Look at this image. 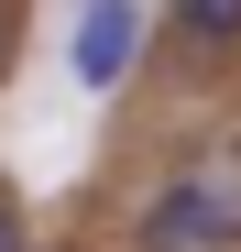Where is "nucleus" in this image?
Segmentation results:
<instances>
[{
  "label": "nucleus",
  "mask_w": 241,
  "mask_h": 252,
  "mask_svg": "<svg viewBox=\"0 0 241 252\" xmlns=\"http://www.w3.org/2000/svg\"><path fill=\"white\" fill-rule=\"evenodd\" d=\"M120 252H241V132H197L120 208Z\"/></svg>",
  "instance_id": "f257e3e1"
},
{
  "label": "nucleus",
  "mask_w": 241,
  "mask_h": 252,
  "mask_svg": "<svg viewBox=\"0 0 241 252\" xmlns=\"http://www.w3.org/2000/svg\"><path fill=\"white\" fill-rule=\"evenodd\" d=\"M0 11H33V0H0Z\"/></svg>",
  "instance_id": "423d86ee"
},
{
  "label": "nucleus",
  "mask_w": 241,
  "mask_h": 252,
  "mask_svg": "<svg viewBox=\"0 0 241 252\" xmlns=\"http://www.w3.org/2000/svg\"><path fill=\"white\" fill-rule=\"evenodd\" d=\"M0 252H33V208H22L11 187H0Z\"/></svg>",
  "instance_id": "39448f33"
},
{
  "label": "nucleus",
  "mask_w": 241,
  "mask_h": 252,
  "mask_svg": "<svg viewBox=\"0 0 241 252\" xmlns=\"http://www.w3.org/2000/svg\"><path fill=\"white\" fill-rule=\"evenodd\" d=\"M22 44H33V11H0V88L22 77Z\"/></svg>",
  "instance_id": "20e7f679"
},
{
  "label": "nucleus",
  "mask_w": 241,
  "mask_h": 252,
  "mask_svg": "<svg viewBox=\"0 0 241 252\" xmlns=\"http://www.w3.org/2000/svg\"><path fill=\"white\" fill-rule=\"evenodd\" d=\"M153 55L176 77H230L241 66V0H153Z\"/></svg>",
  "instance_id": "7ed1b4c3"
},
{
  "label": "nucleus",
  "mask_w": 241,
  "mask_h": 252,
  "mask_svg": "<svg viewBox=\"0 0 241 252\" xmlns=\"http://www.w3.org/2000/svg\"><path fill=\"white\" fill-rule=\"evenodd\" d=\"M143 55H153V11L143 0H77V22H66V77L88 99H120L143 77Z\"/></svg>",
  "instance_id": "f03ea898"
}]
</instances>
